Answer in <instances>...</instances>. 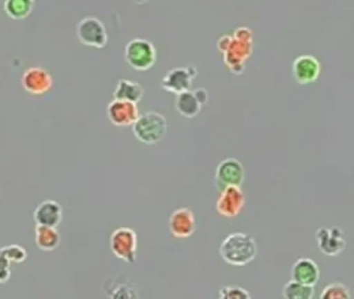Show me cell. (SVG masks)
Returning a JSON list of instances; mask_svg holds the SVG:
<instances>
[{"mask_svg": "<svg viewBox=\"0 0 354 299\" xmlns=\"http://www.w3.org/2000/svg\"><path fill=\"white\" fill-rule=\"evenodd\" d=\"M21 84L26 93L41 96L53 89V78L46 69L32 66L22 75Z\"/></svg>", "mask_w": 354, "mask_h": 299, "instance_id": "cell-9", "label": "cell"}, {"mask_svg": "<svg viewBox=\"0 0 354 299\" xmlns=\"http://www.w3.org/2000/svg\"><path fill=\"white\" fill-rule=\"evenodd\" d=\"M132 1L136 2V4H144L148 2L149 0H132Z\"/></svg>", "mask_w": 354, "mask_h": 299, "instance_id": "cell-27", "label": "cell"}, {"mask_svg": "<svg viewBox=\"0 0 354 299\" xmlns=\"http://www.w3.org/2000/svg\"><path fill=\"white\" fill-rule=\"evenodd\" d=\"M134 136L140 143L155 145L160 143L167 132V118L157 111H148L140 114L132 125Z\"/></svg>", "mask_w": 354, "mask_h": 299, "instance_id": "cell-2", "label": "cell"}, {"mask_svg": "<svg viewBox=\"0 0 354 299\" xmlns=\"http://www.w3.org/2000/svg\"><path fill=\"white\" fill-rule=\"evenodd\" d=\"M144 97V87L129 79H120L113 91V98L138 104Z\"/></svg>", "mask_w": 354, "mask_h": 299, "instance_id": "cell-18", "label": "cell"}, {"mask_svg": "<svg viewBox=\"0 0 354 299\" xmlns=\"http://www.w3.org/2000/svg\"><path fill=\"white\" fill-rule=\"evenodd\" d=\"M320 278V269L316 262L308 257H299L291 268V280L315 287Z\"/></svg>", "mask_w": 354, "mask_h": 299, "instance_id": "cell-15", "label": "cell"}, {"mask_svg": "<svg viewBox=\"0 0 354 299\" xmlns=\"http://www.w3.org/2000/svg\"><path fill=\"white\" fill-rule=\"evenodd\" d=\"M203 103L198 99L196 91H186L177 95L176 109L184 118H192L202 110Z\"/></svg>", "mask_w": 354, "mask_h": 299, "instance_id": "cell-17", "label": "cell"}, {"mask_svg": "<svg viewBox=\"0 0 354 299\" xmlns=\"http://www.w3.org/2000/svg\"><path fill=\"white\" fill-rule=\"evenodd\" d=\"M125 60L134 70H150L157 60L156 48L149 39L136 37L126 45Z\"/></svg>", "mask_w": 354, "mask_h": 299, "instance_id": "cell-3", "label": "cell"}, {"mask_svg": "<svg viewBox=\"0 0 354 299\" xmlns=\"http://www.w3.org/2000/svg\"><path fill=\"white\" fill-rule=\"evenodd\" d=\"M76 35L80 43L97 49L104 48L109 41L105 25L96 17L88 16L82 19L76 27Z\"/></svg>", "mask_w": 354, "mask_h": 299, "instance_id": "cell-5", "label": "cell"}, {"mask_svg": "<svg viewBox=\"0 0 354 299\" xmlns=\"http://www.w3.org/2000/svg\"><path fill=\"white\" fill-rule=\"evenodd\" d=\"M246 197L239 186H227L221 189L216 201V210L225 218L239 215L245 206Z\"/></svg>", "mask_w": 354, "mask_h": 299, "instance_id": "cell-7", "label": "cell"}, {"mask_svg": "<svg viewBox=\"0 0 354 299\" xmlns=\"http://www.w3.org/2000/svg\"><path fill=\"white\" fill-rule=\"evenodd\" d=\"M258 246L254 237L243 232L229 235L219 246V255L230 265L244 266L254 261Z\"/></svg>", "mask_w": 354, "mask_h": 299, "instance_id": "cell-1", "label": "cell"}, {"mask_svg": "<svg viewBox=\"0 0 354 299\" xmlns=\"http://www.w3.org/2000/svg\"><path fill=\"white\" fill-rule=\"evenodd\" d=\"M11 278L10 267L0 268V284H6Z\"/></svg>", "mask_w": 354, "mask_h": 299, "instance_id": "cell-25", "label": "cell"}, {"mask_svg": "<svg viewBox=\"0 0 354 299\" xmlns=\"http://www.w3.org/2000/svg\"><path fill=\"white\" fill-rule=\"evenodd\" d=\"M169 232L175 238L184 239L192 236L196 230V217L189 208H178L169 216Z\"/></svg>", "mask_w": 354, "mask_h": 299, "instance_id": "cell-14", "label": "cell"}, {"mask_svg": "<svg viewBox=\"0 0 354 299\" xmlns=\"http://www.w3.org/2000/svg\"><path fill=\"white\" fill-rule=\"evenodd\" d=\"M34 219L38 226L57 228L63 219V208L57 201L46 199L35 210Z\"/></svg>", "mask_w": 354, "mask_h": 299, "instance_id": "cell-16", "label": "cell"}, {"mask_svg": "<svg viewBox=\"0 0 354 299\" xmlns=\"http://www.w3.org/2000/svg\"><path fill=\"white\" fill-rule=\"evenodd\" d=\"M314 295V287L293 280H289L283 288V296L287 299H310Z\"/></svg>", "mask_w": 354, "mask_h": 299, "instance_id": "cell-21", "label": "cell"}, {"mask_svg": "<svg viewBox=\"0 0 354 299\" xmlns=\"http://www.w3.org/2000/svg\"><path fill=\"white\" fill-rule=\"evenodd\" d=\"M292 73L294 79L299 84H310L320 76V62L310 54H302L294 60L292 64Z\"/></svg>", "mask_w": 354, "mask_h": 299, "instance_id": "cell-12", "label": "cell"}, {"mask_svg": "<svg viewBox=\"0 0 354 299\" xmlns=\"http://www.w3.org/2000/svg\"><path fill=\"white\" fill-rule=\"evenodd\" d=\"M252 42H227V46L221 47V51L225 52V62L227 68L234 74L239 75L243 72L244 62L252 54Z\"/></svg>", "mask_w": 354, "mask_h": 299, "instance_id": "cell-11", "label": "cell"}, {"mask_svg": "<svg viewBox=\"0 0 354 299\" xmlns=\"http://www.w3.org/2000/svg\"><path fill=\"white\" fill-rule=\"evenodd\" d=\"M36 0H5L6 14L14 20H24L32 14Z\"/></svg>", "mask_w": 354, "mask_h": 299, "instance_id": "cell-20", "label": "cell"}, {"mask_svg": "<svg viewBox=\"0 0 354 299\" xmlns=\"http://www.w3.org/2000/svg\"><path fill=\"white\" fill-rule=\"evenodd\" d=\"M245 170L239 160L229 157L219 162L215 170V182L219 191L227 186L241 187Z\"/></svg>", "mask_w": 354, "mask_h": 299, "instance_id": "cell-6", "label": "cell"}, {"mask_svg": "<svg viewBox=\"0 0 354 299\" xmlns=\"http://www.w3.org/2000/svg\"><path fill=\"white\" fill-rule=\"evenodd\" d=\"M107 116L115 126L129 127L138 120L140 111L136 103L113 99L107 106Z\"/></svg>", "mask_w": 354, "mask_h": 299, "instance_id": "cell-13", "label": "cell"}, {"mask_svg": "<svg viewBox=\"0 0 354 299\" xmlns=\"http://www.w3.org/2000/svg\"><path fill=\"white\" fill-rule=\"evenodd\" d=\"M219 298L221 299H250L248 290L238 286H225L219 290Z\"/></svg>", "mask_w": 354, "mask_h": 299, "instance_id": "cell-24", "label": "cell"}, {"mask_svg": "<svg viewBox=\"0 0 354 299\" xmlns=\"http://www.w3.org/2000/svg\"><path fill=\"white\" fill-rule=\"evenodd\" d=\"M109 245L118 259L128 264L136 263L138 255V235L136 230L127 226L117 228L111 233Z\"/></svg>", "mask_w": 354, "mask_h": 299, "instance_id": "cell-4", "label": "cell"}, {"mask_svg": "<svg viewBox=\"0 0 354 299\" xmlns=\"http://www.w3.org/2000/svg\"><path fill=\"white\" fill-rule=\"evenodd\" d=\"M316 240L321 253L328 257L339 255L347 245L343 230L337 226H323L318 228L316 232Z\"/></svg>", "mask_w": 354, "mask_h": 299, "instance_id": "cell-10", "label": "cell"}, {"mask_svg": "<svg viewBox=\"0 0 354 299\" xmlns=\"http://www.w3.org/2000/svg\"><path fill=\"white\" fill-rule=\"evenodd\" d=\"M349 288L342 282H335L323 289L320 298L322 299H350Z\"/></svg>", "mask_w": 354, "mask_h": 299, "instance_id": "cell-22", "label": "cell"}, {"mask_svg": "<svg viewBox=\"0 0 354 299\" xmlns=\"http://www.w3.org/2000/svg\"><path fill=\"white\" fill-rule=\"evenodd\" d=\"M0 253H3L11 263H22L28 259V253L26 249L17 244L3 247L0 248Z\"/></svg>", "mask_w": 354, "mask_h": 299, "instance_id": "cell-23", "label": "cell"}, {"mask_svg": "<svg viewBox=\"0 0 354 299\" xmlns=\"http://www.w3.org/2000/svg\"><path fill=\"white\" fill-rule=\"evenodd\" d=\"M198 75V70L194 66H178L169 71L161 80V87L169 93H179L189 91L192 81Z\"/></svg>", "mask_w": 354, "mask_h": 299, "instance_id": "cell-8", "label": "cell"}, {"mask_svg": "<svg viewBox=\"0 0 354 299\" xmlns=\"http://www.w3.org/2000/svg\"><path fill=\"white\" fill-rule=\"evenodd\" d=\"M11 266V262L8 261L7 257L0 253V268L10 267Z\"/></svg>", "mask_w": 354, "mask_h": 299, "instance_id": "cell-26", "label": "cell"}, {"mask_svg": "<svg viewBox=\"0 0 354 299\" xmlns=\"http://www.w3.org/2000/svg\"><path fill=\"white\" fill-rule=\"evenodd\" d=\"M35 239L37 246L43 251H55L61 244V235L55 226L37 224Z\"/></svg>", "mask_w": 354, "mask_h": 299, "instance_id": "cell-19", "label": "cell"}]
</instances>
